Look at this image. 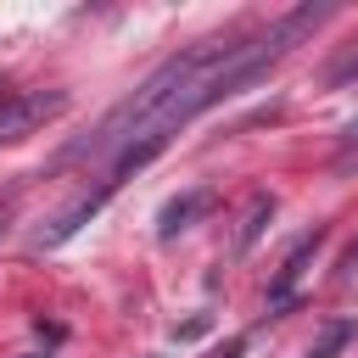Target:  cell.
I'll return each mask as SVG.
<instances>
[{
	"mask_svg": "<svg viewBox=\"0 0 358 358\" xmlns=\"http://www.w3.org/2000/svg\"><path fill=\"white\" fill-rule=\"evenodd\" d=\"M330 17H336V6H296V11L274 17V22L257 28V34L201 39V45H190V50L168 56V62H162L151 78H140L134 95H123L78 145L62 151V162H106V179H101L78 207H67L50 229H39V235H34V252L62 246L67 235H78V229L106 207V196H112L134 168H145L185 123H196L207 106H218V101L241 95L246 84H257L274 62H285V56H291L319 22H330Z\"/></svg>",
	"mask_w": 358,
	"mask_h": 358,
	"instance_id": "1",
	"label": "cell"
},
{
	"mask_svg": "<svg viewBox=\"0 0 358 358\" xmlns=\"http://www.w3.org/2000/svg\"><path fill=\"white\" fill-rule=\"evenodd\" d=\"M62 106H67L62 90H6V95H0V145L34 134V129L50 123Z\"/></svg>",
	"mask_w": 358,
	"mask_h": 358,
	"instance_id": "2",
	"label": "cell"
},
{
	"mask_svg": "<svg viewBox=\"0 0 358 358\" xmlns=\"http://www.w3.org/2000/svg\"><path fill=\"white\" fill-rule=\"evenodd\" d=\"M319 246H324V229H313V235H302V241H296V252H291V257L280 263V280L268 285V319L291 308V296H296V280H302V268L313 263V252H319Z\"/></svg>",
	"mask_w": 358,
	"mask_h": 358,
	"instance_id": "3",
	"label": "cell"
},
{
	"mask_svg": "<svg viewBox=\"0 0 358 358\" xmlns=\"http://www.w3.org/2000/svg\"><path fill=\"white\" fill-rule=\"evenodd\" d=\"M207 207H213V190H185V196H173V201L157 213V235H162V241H173V235H179V229H190Z\"/></svg>",
	"mask_w": 358,
	"mask_h": 358,
	"instance_id": "4",
	"label": "cell"
},
{
	"mask_svg": "<svg viewBox=\"0 0 358 358\" xmlns=\"http://www.w3.org/2000/svg\"><path fill=\"white\" fill-rule=\"evenodd\" d=\"M352 330H358L352 319H330V324L319 330V341L308 347V358H336V352H341V347L352 341Z\"/></svg>",
	"mask_w": 358,
	"mask_h": 358,
	"instance_id": "5",
	"label": "cell"
},
{
	"mask_svg": "<svg viewBox=\"0 0 358 358\" xmlns=\"http://www.w3.org/2000/svg\"><path fill=\"white\" fill-rule=\"evenodd\" d=\"M263 218H274V196H252V213H246V224H241V241H235V252H246V246L257 241Z\"/></svg>",
	"mask_w": 358,
	"mask_h": 358,
	"instance_id": "6",
	"label": "cell"
},
{
	"mask_svg": "<svg viewBox=\"0 0 358 358\" xmlns=\"http://www.w3.org/2000/svg\"><path fill=\"white\" fill-rule=\"evenodd\" d=\"M352 78H358V45H347V50L324 67V84H330V90H341V84H352Z\"/></svg>",
	"mask_w": 358,
	"mask_h": 358,
	"instance_id": "7",
	"label": "cell"
},
{
	"mask_svg": "<svg viewBox=\"0 0 358 358\" xmlns=\"http://www.w3.org/2000/svg\"><path fill=\"white\" fill-rule=\"evenodd\" d=\"M352 157H358V117H352V123L341 129V145H336V162H341V168H347Z\"/></svg>",
	"mask_w": 358,
	"mask_h": 358,
	"instance_id": "8",
	"label": "cell"
},
{
	"mask_svg": "<svg viewBox=\"0 0 358 358\" xmlns=\"http://www.w3.org/2000/svg\"><path fill=\"white\" fill-rule=\"evenodd\" d=\"M6 218H11V213H6V207H0V229H6Z\"/></svg>",
	"mask_w": 358,
	"mask_h": 358,
	"instance_id": "9",
	"label": "cell"
},
{
	"mask_svg": "<svg viewBox=\"0 0 358 358\" xmlns=\"http://www.w3.org/2000/svg\"><path fill=\"white\" fill-rule=\"evenodd\" d=\"M0 95H6V84H0Z\"/></svg>",
	"mask_w": 358,
	"mask_h": 358,
	"instance_id": "10",
	"label": "cell"
}]
</instances>
